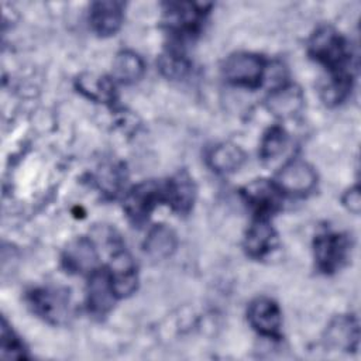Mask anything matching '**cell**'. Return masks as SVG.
Instances as JSON below:
<instances>
[{
  "instance_id": "cell-1",
  "label": "cell",
  "mask_w": 361,
  "mask_h": 361,
  "mask_svg": "<svg viewBox=\"0 0 361 361\" xmlns=\"http://www.w3.org/2000/svg\"><path fill=\"white\" fill-rule=\"evenodd\" d=\"M309 55L329 69L330 83L323 90L329 103H340L351 90L353 54L347 39L331 27L317 28L307 44Z\"/></svg>"
},
{
  "instance_id": "cell-2",
  "label": "cell",
  "mask_w": 361,
  "mask_h": 361,
  "mask_svg": "<svg viewBox=\"0 0 361 361\" xmlns=\"http://www.w3.org/2000/svg\"><path fill=\"white\" fill-rule=\"evenodd\" d=\"M32 312L52 324H62L71 316L69 292L63 288H35L27 293Z\"/></svg>"
},
{
  "instance_id": "cell-3",
  "label": "cell",
  "mask_w": 361,
  "mask_h": 361,
  "mask_svg": "<svg viewBox=\"0 0 361 361\" xmlns=\"http://www.w3.org/2000/svg\"><path fill=\"white\" fill-rule=\"evenodd\" d=\"M162 202H166L165 182L145 180L130 189L123 207L133 223L141 224L149 217L154 207Z\"/></svg>"
},
{
  "instance_id": "cell-4",
  "label": "cell",
  "mask_w": 361,
  "mask_h": 361,
  "mask_svg": "<svg viewBox=\"0 0 361 361\" xmlns=\"http://www.w3.org/2000/svg\"><path fill=\"white\" fill-rule=\"evenodd\" d=\"M223 76L234 86L255 89L261 86L265 73V61L257 54L237 52L223 63Z\"/></svg>"
},
{
  "instance_id": "cell-5",
  "label": "cell",
  "mask_w": 361,
  "mask_h": 361,
  "mask_svg": "<svg viewBox=\"0 0 361 361\" xmlns=\"http://www.w3.org/2000/svg\"><path fill=\"white\" fill-rule=\"evenodd\" d=\"M317 268L324 274H331L343 267L350 252V240L341 233H323L313 243Z\"/></svg>"
},
{
  "instance_id": "cell-6",
  "label": "cell",
  "mask_w": 361,
  "mask_h": 361,
  "mask_svg": "<svg viewBox=\"0 0 361 361\" xmlns=\"http://www.w3.org/2000/svg\"><path fill=\"white\" fill-rule=\"evenodd\" d=\"M165 7V23L169 27V31L180 38H185L199 32L210 4L166 3Z\"/></svg>"
},
{
  "instance_id": "cell-7",
  "label": "cell",
  "mask_w": 361,
  "mask_h": 361,
  "mask_svg": "<svg viewBox=\"0 0 361 361\" xmlns=\"http://www.w3.org/2000/svg\"><path fill=\"white\" fill-rule=\"evenodd\" d=\"M241 196L257 219H268L282 204V192L275 182L257 179L241 189Z\"/></svg>"
},
{
  "instance_id": "cell-8",
  "label": "cell",
  "mask_w": 361,
  "mask_h": 361,
  "mask_svg": "<svg viewBox=\"0 0 361 361\" xmlns=\"http://www.w3.org/2000/svg\"><path fill=\"white\" fill-rule=\"evenodd\" d=\"M274 182L282 193L305 195L316 186L317 175L307 162L302 159H292L279 169Z\"/></svg>"
},
{
  "instance_id": "cell-9",
  "label": "cell",
  "mask_w": 361,
  "mask_h": 361,
  "mask_svg": "<svg viewBox=\"0 0 361 361\" xmlns=\"http://www.w3.org/2000/svg\"><path fill=\"white\" fill-rule=\"evenodd\" d=\"M116 299L118 298L114 292L109 268H96L89 275L86 286V303L89 312L94 316H103L113 307Z\"/></svg>"
},
{
  "instance_id": "cell-10",
  "label": "cell",
  "mask_w": 361,
  "mask_h": 361,
  "mask_svg": "<svg viewBox=\"0 0 361 361\" xmlns=\"http://www.w3.org/2000/svg\"><path fill=\"white\" fill-rule=\"evenodd\" d=\"M247 317L254 330L261 336L279 338L282 314L279 306L272 299L265 296L254 299L248 306Z\"/></svg>"
},
{
  "instance_id": "cell-11",
  "label": "cell",
  "mask_w": 361,
  "mask_h": 361,
  "mask_svg": "<svg viewBox=\"0 0 361 361\" xmlns=\"http://www.w3.org/2000/svg\"><path fill=\"white\" fill-rule=\"evenodd\" d=\"M97 259L96 247L86 237L72 240L62 254V264L72 274H92L96 269Z\"/></svg>"
},
{
  "instance_id": "cell-12",
  "label": "cell",
  "mask_w": 361,
  "mask_h": 361,
  "mask_svg": "<svg viewBox=\"0 0 361 361\" xmlns=\"http://www.w3.org/2000/svg\"><path fill=\"white\" fill-rule=\"evenodd\" d=\"M109 272L113 282L114 292L117 298H124L131 295L137 289V268L131 258V255L124 251L118 250L111 255L109 264Z\"/></svg>"
},
{
  "instance_id": "cell-13",
  "label": "cell",
  "mask_w": 361,
  "mask_h": 361,
  "mask_svg": "<svg viewBox=\"0 0 361 361\" xmlns=\"http://www.w3.org/2000/svg\"><path fill=\"white\" fill-rule=\"evenodd\" d=\"M124 4L121 1H96L90 6L89 21L93 31L102 37L113 35L118 31L123 17Z\"/></svg>"
},
{
  "instance_id": "cell-14",
  "label": "cell",
  "mask_w": 361,
  "mask_h": 361,
  "mask_svg": "<svg viewBox=\"0 0 361 361\" xmlns=\"http://www.w3.org/2000/svg\"><path fill=\"white\" fill-rule=\"evenodd\" d=\"M166 204L178 213H188L195 202L196 188L193 179L183 171L165 180Z\"/></svg>"
},
{
  "instance_id": "cell-15",
  "label": "cell",
  "mask_w": 361,
  "mask_h": 361,
  "mask_svg": "<svg viewBox=\"0 0 361 361\" xmlns=\"http://www.w3.org/2000/svg\"><path fill=\"white\" fill-rule=\"evenodd\" d=\"M276 245V233L268 219H255L244 237V248L252 258H264Z\"/></svg>"
},
{
  "instance_id": "cell-16",
  "label": "cell",
  "mask_w": 361,
  "mask_h": 361,
  "mask_svg": "<svg viewBox=\"0 0 361 361\" xmlns=\"http://www.w3.org/2000/svg\"><path fill=\"white\" fill-rule=\"evenodd\" d=\"M303 106L302 92L292 86L285 85L271 92L268 96V109L278 117L286 118L296 114Z\"/></svg>"
},
{
  "instance_id": "cell-17",
  "label": "cell",
  "mask_w": 361,
  "mask_h": 361,
  "mask_svg": "<svg viewBox=\"0 0 361 361\" xmlns=\"http://www.w3.org/2000/svg\"><path fill=\"white\" fill-rule=\"evenodd\" d=\"M327 343L337 348L351 350L358 345V323L353 316H338L327 327Z\"/></svg>"
},
{
  "instance_id": "cell-18",
  "label": "cell",
  "mask_w": 361,
  "mask_h": 361,
  "mask_svg": "<svg viewBox=\"0 0 361 361\" xmlns=\"http://www.w3.org/2000/svg\"><path fill=\"white\" fill-rule=\"evenodd\" d=\"M245 159L243 149L231 142H223L216 145L207 155L210 168L220 173H228L237 171Z\"/></svg>"
},
{
  "instance_id": "cell-19",
  "label": "cell",
  "mask_w": 361,
  "mask_h": 361,
  "mask_svg": "<svg viewBox=\"0 0 361 361\" xmlns=\"http://www.w3.org/2000/svg\"><path fill=\"white\" fill-rule=\"evenodd\" d=\"M176 248V235L165 224H157L144 241V251L154 259L168 258Z\"/></svg>"
},
{
  "instance_id": "cell-20",
  "label": "cell",
  "mask_w": 361,
  "mask_h": 361,
  "mask_svg": "<svg viewBox=\"0 0 361 361\" xmlns=\"http://www.w3.org/2000/svg\"><path fill=\"white\" fill-rule=\"evenodd\" d=\"M144 73L142 59L133 51H121L113 61V80L120 83H134Z\"/></svg>"
},
{
  "instance_id": "cell-21",
  "label": "cell",
  "mask_w": 361,
  "mask_h": 361,
  "mask_svg": "<svg viewBox=\"0 0 361 361\" xmlns=\"http://www.w3.org/2000/svg\"><path fill=\"white\" fill-rule=\"evenodd\" d=\"M79 90L89 99L97 102H111L114 100V80L107 76L85 75L78 80Z\"/></svg>"
},
{
  "instance_id": "cell-22",
  "label": "cell",
  "mask_w": 361,
  "mask_h": 361,
  "mask_svg": "<svg viewBox=\"0 0 361 361\" xmlns=\"http://www.w3.org/2000/svg\"><path fill=\"white\" fill-rule=\"evenodd\" d=\"M1 358L4 360H18L27 358V350L16 333L8 327L6 319H1Z\"/></svg>"
},
{
  "instance_id": "cell-23",
  "label": "cell",
  "mask_w": 361,
  "mask_h": 361,
  "mask_svg": "<svg viewBox=\"0 0 361 361\" xmlns=\"http://www.w3.org/2000/svg\"><path fill=\"white\" fill-rule=\"evenodd\" d=\"M286 145V134L281 127L269 128L261 141L259 145V157L264 161L276 158Z\"/></svg>"
},
{
  "instance_id": "cell-24",
  "label": "cell",
  "mask_w": 361,
  "mask_h": 361,
  "mask_svg": "<svg viewBox=\"0 0 361 361\" xmlns=\"http://www.w3.org/2000/svg\"><path fill=\"white\" fill-rule=\"evenodd\" d=\"M161 69L168 78H182L189 65L183 55H180L178 51H172L168 55L162 56L161 59Z\"/></svg>"
},
{
  "instance_id": "cell-25",
  "label": "cell",
  "mask_w": 361,
  "mask_h": 361,
  "mask_svg": "<svg viewBox=\"0 0 361 361\" xmlns=\"http://www.w3.org/2000/svg\"><path fill=\"white\" fill-rule=\"evenodd\" d=\"M343 204L353 213H358L361 207V197H360V189L358 186H354L348 189L343 196Z\"/></svg>"
}]
</instances>
